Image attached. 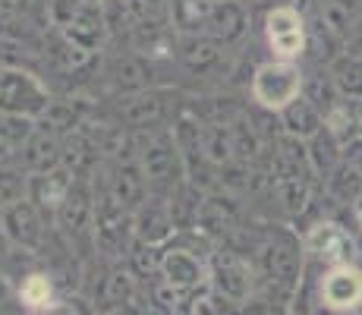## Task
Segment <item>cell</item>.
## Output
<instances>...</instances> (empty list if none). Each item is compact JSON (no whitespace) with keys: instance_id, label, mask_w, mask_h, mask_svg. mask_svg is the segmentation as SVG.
Returning a JSON list of instances; mask_svg holds the SVG:
<instances>
[{"instance_id":"cell-13","label":"cell","mask_w":362,"mask_h":315,"mask_svg":"<svg viewBox=\"0 0 362 315\" xmlns=\"http://www.w3.org/2000/svg\"><path fill=\"white\" fill-rule=\"evenodd\" d=\"M161 275L173 290L186 293V290H196L208 277V271H205V262H202L199 249H186L183 240H177V243L170 240V246H167L161 256Z\"/></svg>"},{"instance_id":"cell-19","label":"cell","mask_w":362,"mask_h":315,"mask_svg":"<svg viewBox=\"0 0 362 315\" xmlns=\"http://www.w3.org/2000/svg\"><path fill=\"white\" fill-rule=\"evenodd\" d=\"M76 173H69L64 164L54 167V171L47 173H32L29 177V199L35 202V205L41 208V214H57L60 205H64L69 186H73Z\"/></svg>"},{"instance_id":"cell-29","label":"cell","mask_w":362,"mask_h":315,"mask_svg":"<svg viewBox=\"0 0 362 315\" xmlns=\"http://www.w3.org/2000/svg\"><path fill=\"white\" fill-rule=\"evenodd\" d=\"M132 293V284H129V275L127 271H110L107 281L101 287V303L104 306H123Z\"/></svg>"},{"instance_id":"cell-23","label":"cell","mask_w":362,"mask_h":315,"mask_svg":"<svg viewBox=\"0 0 362 315\" xmlns=\"http://www.w3.org/2000/svg\"><path fill=\"white\" fill-rule=\"evenodd\" d=\"M318 19L337 38L350 41L362 19V0H318Z\"/></svg>"},{"instance_id":"cell-12","label":"cell","mask_w":362,"mask_h":315,"mask_svg":"<svg viewBox=\"0 0 362 315\" xmlns=\"http://www.w3.org/2000/svg\"><path fill=\"white\" fill-rule=\"evenodd\" d=\"M104 82L114 95H136L145 88H155V63L142 54H117L104 67Z\"/></svg>"},{"instance_id":"cell-2","label":"cell","mask_w":362,"mask_h":315,"mask_svg":"<svg viewBox=\"0 0 362 315\" xmlns=\"http://www.w3.org/2000/svg\"><path fill=\"white\" fill-rule=\"evenodd\" d=\"M183 110H186L183 92L155 86L136 95H117V101L110 104V120L120 123L129 132H155V130H170Z\"/></svg>"},{"instance_id":"cell-31","label":"cell","mask_w":362,"mask_h":315,"mask_svg":"<svg viewBox=\"0 0 362 315\" xmlns=\"http://www.w3.org/2000/svg\"><path fill=\"white\" fill-rule=\"evenodd\" d=\"M344 161H350V164L362 173V136H356L353 142L344 145Z\"/></svg>"},{"instance_id":"cell-1","label":"cell","mask_w":362,"mask_h":315,"mask_svg":"<svg viewBox=\"0 0 362 315\" xmlns=\"http://www.w3.org/2000/svg\"><path fill=\"white\" fill-rule=\"evenodd\" d=\"M136 151H139V164H142L145 177H148V189L155 195H164V199L173 202L189 186L183 151H180L177 139H173V126L155 132H136Z\"/></svg>"},{"instance_id":"cell-35","label":"cell","mask_w":362,"mask_h":315,"mask_svg":"<svg viewBox=\"0 0 362 315\" xmlns=\"http://www.w3.org/2000/svg\"><path fill=\"white\" fill-rule=\"evenodd\" d=\"M356 114H359V132H362V98L356 101Z\"/></svg>"},{"instance_id":"cell-3","label":"cell","mask_w":362,"mask_h":315,"mask_svg":"<svg viewBox=\"0 0 362 315\" xmlns=\"http://www.w3.org/2000/svg\"><path fill=\"white\" fill-rule=\"evenodd\" d=\"M305 88V69L296 60H274L252 69V82H249V92H252L255 108H264L271 114H281L284 108L296 101Z\"/></svg>"},{"instance_id":"cell-34","label":"cell","mask_w":362,"mask_h":315,"mask_svg":"<svg viewBox=\"0 0 362 315\" xmlns=\"http://www.w3.org/2000/svg\"><path fill=\"white\" fill-rule=\"evenodd\" d=\"M4 299H10V287L0 281V303H4Z\"/></svg>"},{"instance_id":"cell-28","label":"cell","mask_w":362,"mask_h":315,"mask_svg":"<svg viewBox=\"0 0 362 315\" xmlns=\"http://www.w3.org/2000/svg\"><path fill=\"white\" fill-rule=\"evenodd\" d=\"M19 199H29V173L19 161L0 164V208L13 205Z\"/></svg>"},{"instance_id":"cell-6","label":"cell","mask_w":362,"mask_h":315,"mask_svg":"<svg viewBox=\"0 0 362 315\" xmlns=\"http://www.w3.org/2000/svg\"><path fill=\"white\" fill-rule=\"evenodd\" d=\"M47 104H51V95L38 76L23 67L0 63V114H25L38 120Z\"/></svg>"},{"instance_id":"cell-17","label":"cell","mask_w":362,"mask_h":315,"mask_svg":"<svg viewBox=\"0 0 362 315\" xmlns=\"http://www.w3.org/2000/svg\"><path fill=\"white\" fill-rule=\"evenodd\" d=\"M16 161L25 167V173H29V177H32V173L54 171V167H60V161H64V139H60L57 132L38 126V130L32 132L29 142L16 151Z\"/></svg>"},{"instance_id":"cell-8","label":"cell","mask_w":362,"mask_h":315,"mask_svg":"<svg viewBox=\"0 0 362 315\" xmlns=\"http://www.w3.org/2000/svg\"><path fill=\"white\" fill-rule=\"evenodd\" d=\"M303 246L293 240V234L284 227H271L268 240L259 246V265L262 275L268 277L274 287H284V290H293L296 275H299V252Z\"/></svg>"},{"instance_id":"cell-9","label":"cell","mask_w":362,"mask_h":315,"mask_svg":"<svg viewBox=\"0 0 362 315\" xmlns=\"http://www.w3.org/2000/svg\"><path fill=\"white\" fill-rule=\"evenodd\" d=\"M303 249L322 265H346L356 258V236L337 221H315L303 234Z\"/></svg>"},{"instance_id":"cell-25","label":"cell","mask_w":362,"mask_h":315,"mask_svg":"<svg viewBox=\"0 0 362 315\" xmlns=\"http://www.w3.org/2000/svg\"><path fill=\"white\" fill-rule=\"evenodd\" d=\"M325 193H328L334 202H340V205H356V199L362 195V173L350 161H340L328 177H325Z\"/></svg>"},{"instance_id":"cell-5","label":"cell","mask_w":362,"mask_h":315,"mask_svg":"<svg viewBox=\"0 0 362 315\" xmlns=\"http://www.w3.org/2000/svg\"><path fill=\"white\" fill-rule=\"evenodd\" d=\"M129 234H136L132 212L127 205H120L104 189V183H98V173H95V246L107 256H123Z\"/></svg>"},{"instance_id":"cell-24","label":"cell","mask_w":362,"mask_h":315,"mask_svg":"<svg viewBox=\"0 0 362 315\" xmlns=\"http://www.w3.org/2000/svg\"><path fill=\"white\" fill-rule=\"evenodd\" d=\"M214 0H170V23L180 35H205Z\"/></svg>"},{"instance_id":"cell-15","label":"cell","mask_w":362,"mask_h":315,"mask_svg":"<svg viewBox=\"0 0 362 315\" xmlns=\"http://www.w3.org/2000/svg\"><path fill=\"white\" fill-rule=\"evenodd\" d=\"M60 32H64L76 47H82V51H88V54L101 51L104 41L110 38L104 6H101V4H92V0H86V4H82V10L76 13V16L69 19V23H66Z\"/></svg>"},{"instance_id":"cell-21","label":"cell","mask_w":362,"mask_h":315,"mask_svg":"<svg viewBox=\"0 0 362 315\" xmlns=\"http://www.w3.org/2000/svg\"><path fill=\"white\" fill-rule=\"evenodd\" d=\"M214 284H218L221 297L240 303V299H246L249 290H252V271H249V265L243 262L240 256H233V252H221L218 265H214Z\"/></svg>"},{"instance_id":"cell-22","label":"cell","mask_w":362,"mask_h":315,"mask_svg":"<svg viewBox=\"0 0 362 315\" xmlns=\"http://www.w3.org/2000/svg\"><path fill=\"white\" fill-rule=\"evenodd\" d=\"M277 123H281V130L287 132V136H296V139H303V142H309L315 132L325 130V114L305 95H299L290 108H284L281 114H277Z\"/></svg>"},{"instance_id":"cell-14","label":"cell","mask_w":362,"mask_h":315,"mask_svg":"<svg viewBox=\"0 0 362 315\" xmlns=\"http://www.w3.org/2000/svg\"><path fill=\"white\" fill-rule=\"evenodd\" d=\"M132 227H136V240L142 246H155V243H164L167 236L177 227V218H173L170 199L164 195L148 193V199L132 212Z\"/></svg>"},{"instance_id":"cell-10","label":"cell","mask_w":362,"mask_h":315,"mask_svg":"<svg viewBox=\"0 0 362 315\" xmlns=\"http://www.w3.org/2000/svg\"><path fill=\"white\" fill-rule=\"evenodd\" d=\"M318 299L328 312H356L362 306V268L356 262L331 265L318 281Z\"/></svg>"},{"instance_id":"cell-7","label":"cell","mask_w":362,"mask_h":315,"mask_svg":"<svg viewBox=\"0 0 362 315\" xmlns=\"http://www.w3.org/2000/svg\"><path fill=\"white\" fill-rule=\"evenodd\" d=\"M177 60L189 76L214 79V76H233V63L227 57V45L211 35H180Z\"/></svg>"},{"instance_id":"cell-36","label":"cell","mask_w":362,"mask_h":315,"mask_svg":"<svg viewBox=\"0 0 362 315\" xmlns=\"http://www.w3.org/2000/svg\"><path fill=\"white\" fill-rule=\"evenodd\" d=\"M92 4H104V0H92Z\"/></svg>"},{"instance_id":"cell-11","label":"cell","mask_w":362,"mask_h":315,"mask_svg":"<svg viewBox=\"0 0 362 315\" xmlns=\"http://www.w3.org/2000/svg\"><path fill=\"white\" fill-rule=\"evenodd\" d=\"M0 230L13 246L25 249V252H38L45 243V218L41 208L32 199H19L13 205L0 208Z\"/></svg>"},{"instance_id":"cell-18","label":"cell","mask_w":362,"mask_h":315,"mask_svg":"<svg viewBox=\"0 0 362 315\" xmlns=\"http://www.w3.org/2000/svg\"><path fill=\"white\" fill-rule=\"evenodd\" d=\"M211 38H218L221 45H240L249 35V10L243 0H214L211 19H208V32Z\"/></svg>"},{"instance_id":"cell-32","label":"cell","mask_w":362,"mask_h":315,"mask_svg":"<svg viewBox=\"0 0 362 315\" xmlns=\"http://www.w3.org/2000/svg\"><path fill=\"white\" fill-rule=\"evenodd\" d=\"M10 161H16V149L0 139V164H10Z\"/></svg>"},{"instance_id":"cell-33","label":"cell","mask_w":362,"mask_h":315,"mask_svg":"<svg viewBox=\"0 0 362 315\" xmlns=\"http://www.w3.org/2000/svg\"><path fill=\"white\" fill-rule=\"evenodd\" d=\"M353 214H356V224H359V227H362V195H359V199H356V205H353Z\"/></svg>"},{"instance_id":"cell-20","label":"cell","mask_w":362,"mask_h":315,"mask_svg":"<svg viewBox=\"0 0 362 315\" xmlns=\"http://www.w3.org/2000/svg\"><path fill=\"white\" fill-rule=\"evenodd\" d=\"M16 303H19V309L29 315H47L51 309H57L60 297H57V284H54L51 271H29L19 281Z\"/></svg>"},{"instance_id":"cell-30","label":"cell","mask_w":362,"mask_h":315,"mask_svg":"<svg viewBox=\"0 0 362 315\" xmlns=\"http://www.w3.org/2000/svg\"><path fill=\"white\" fill-rule=\"evenodd\" d=\"M38 6H47V0H0V13L6 16H29Z\"/></svg>"},{"instance_id":"cell-27","label":"cell","mask_w":362,"mask_h":315,"mask_svg":"<svg viewBox=\"0 0 362 315\" xmlns=\"http://www.w3.org/2000/svg\"><path fill=\"white\" fill-rule=\"evenodd\" d=\"M305 149H309V158H312V167H315L318 177H328L334 167L344 161V145L337 142V139L331 136V130L325 126L322 132H315V136L305 142Z\"/></svg>"},{"instance_id":"cell-26","label":"cell","mask_w":362,"mask_h":315,"mask_svg":"<svg viewBox=\"0 0 362 315\" xmlns=\"http://www.w3.org/2000/svg\"><path fill=\"white\" fill-rule=\"evenodd\" d=\"M334 86L340 88V95L350 98V101H359L362 98V54L344 51L337 60L328 67Z\"/></svg>"},{"instance_id":"cell-4","label":"cell","mask_w":362,"mask_h":315,"mask_svg":"<svg viewBox=\"0 0 362 315\" xmlns=\"http://www.w3.org/2000/svg\"><path fill=\"white\" fill-rule=\"evenodd\" d=\"M264 45L274 60H299L309 51V23L293 4H277L264 13Z\"/></svg>"},{"instance_id":"cell-16","label":"cell","mask_w":362,"mask_h":315,"mask_svg":"<svg viewBox=\"0 0 362 315\" xmlns=\"http://www.w3.org/2000/svg\"><path fill=\"white\" fill-rule=\"evenodd\" d=\"M240 224V205L233 195L227 193H208L199 205L196 214V227L202 230V236H230Z\"/></svg>"}]
</instances>
